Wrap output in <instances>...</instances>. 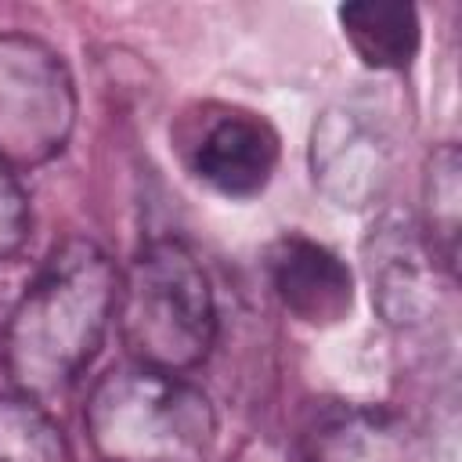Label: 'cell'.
Here are the masks:
<instances>
[{"label":"cell","mask_w":462,"mask_h":462,"mask_svg":"<svg viewBox=\"0 0 462 462\" xmlns=\"http://www.w3.org/2000/svg\"><path fill=\"white\" fill-rule=\"evenodd\" d=\"M458 173H462V162H458L455 144H444L430 155V166H426V245L448 271H455V256H458V199H462Z\"/></svg>","instance_id":"obj_12"},{"label":"cell","mask_w":462,"mask_h":462,"mask_svg":"<svg viewBox=\"0 0 462 462\" xmlns=\"http://www.w3.org/2000/svg\"><path fill=\"white\" fill-rule=\"evenodd\" d=\"M72 126L76 83L65 58L29 32H0V162L43 166L69 144Z\"/></svg>","instance_id":"obj_4"},{"label":"cell","mask_w":462,"mask_h":462,"mask_svg":"<svg viewBox=\"0 0 462 462\" xmlns=\"http://www.w3.org/2000/svg\"><path fill=\"white\" fill-rule=\"evenodd\" d=\"M390 134L361 105H332L310 130L314 184L339 209L372 206L390 180Z\"/></svg>","instance_id":"obj_5"},{"label":"cell","mask_w":462,"mask_h":462,"mask_svg":"<svg viewBox=\"0 0 462 462\" xmlns=\"http://www.w3.org/2000/svg\"><path fill=\"white\" fill-rule=\"evenodd\" d=\"M372 303L390 325H419L433 310L437 256L404 217H383L365 238Z\"/></svg>","instance_id":"obj_6"},{"label":"cell","mask_w":462,"mask_h":462,"mask_svg":"<svg viewBox=\"0 0 462 462\" xmlns=\"http://www.w3.org/2000/svg\"><path fill=\"white\" fill-rule=\"evenodd\" d=\"M29 199L14 173L0 162V260H11L29 242Z\"/></svg>","instance_id":"obj_13"},{"label":"cell","mask_w":462,"mask_h":462,"mask_svg":"<svg viewBox=\"0 0 462 462\" xmlns=\"http://www.w3.org/2000/svg\"><path fill=\"white\" fill-rule=\"evenodd\" d=\"M267 274L282 307L307 325H336L354 303L346 263L307 235H282L267 249Z\"/></svg>","instance_id":"obj_8"},{"label":"cell","mask_w":462,"mask_h":462,"mask_svg":"<svg viewBox=\"0 0 462 462\" xmlns=\"http://www.w3.org/2000/svg\"><path fill=\"white\" fill-rule=\"evenodd\" d=\"M116 292V263L90 238L51 249L4 332V365L22 397H58L79 379L108 332Z\"/></svg>","instance_id":"obj_1"},{"label":"cell","mask_w":462,"mask_h":462,"mask_svg":"<svg viewBox=\"0 0 462 462\" xmlns=\"http://www.w3.org/2000/svg\"><path fill=\"white\" fill-rule=\"evenodd\" d=\"M0 462H72L61 426L32 397H0Z\"/></svg>","instance_id":"obj_11"},{"label":"cell","mask_w":462,"mask_h":462,"mask_svg":"<svg viewBox=\"0 0 462 462\" xmlns=\"http://www.w3.org/2000/svg\"><path fill=\"white\" fill-rule=\"evenodd\" d=\"M303 462H422V444L386 408L336 404L303 433Z\"/></svg>","instance_id":"obj_9"},{"label":"cell","mask_w":462,"mask_h":462,"mask_svg":"<svg viewBox=\"0 0 462 462\" xmlns=\"http://www.w3.org/2000/svg\"><path fill=\"white\" fill-rule=\"evenodd\" d=\"M116 314L130 357L173 375L195 368L217 336L209 278L177 238H152L137 249L119 278Z\"/></svg>","instance_id":"obj_3"},{"label":"cell","mask_w":462,"mask_h":462,"mask_svg":"<svg viewBox=\"0 0 462 462\" xmlns=\"http://www.w3.org/2000/svg\"><path fill=\"white\" fill-rule=\"evenodd\" d=\"M278 166V134L253 112L217 116L191 148V170L227 199L260 195Z\"/></svg>","instance_id":"obj_7"},{"label":"cell","mask_w":462,"mask_h":462,"mask_svg":"<svg viewBox=\"0 0 462 462\" xmlns=\"http://www.w3.org/2000/svg\"><path fill=\"white\" fill-rule=\"evenodd\" d=\"M339 25L357 58L372 69H408L419 54V14L411 4L365 0L339 7Z\"/></svg>","instance_id":"obj_10"},{"label":"cell","mask_w":462,"mask_h":462,"mask_svg":"<svg viewBox=\"0 0 462 462\" xmlns=\"http://www.w3.org/2000/svg\"><path fill=\"white\" fill-rule=\"evenodd\" d=\"M83 422L101 462H206L217 440L209 397L137 361L97 379Z\"/></svg>","instance_id":"obj_2"}]
</instances>
